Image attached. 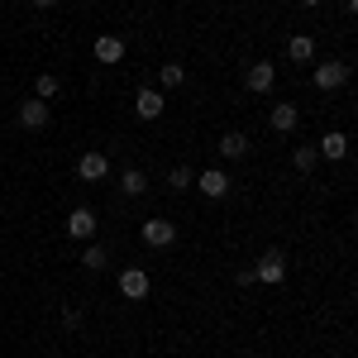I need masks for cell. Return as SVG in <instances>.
Segmentation results:
<instances>
[{"instance_id":"cell-11","label":"cell","mask_w":358,"mask_h":358,"mask_svg":"<svg viewBox=\"0 0 358 358\" xmlns=\"http://www.w3.org/2000/svg\"><path fill=\"white\" fill-rule=\"evenodd\" d=\"M320 158H330V163H339L344 153H349V134H339V129H330V134L320 138V148H315Z\"/></svg>"},{"instance_id":"cell-22","label":"cell","mask_w":358,"mask_h":358,"mask_svg":"<svg viewBox=\"0 0 358 358\" xmlns=\"http://www.w3.org/2000/svg\"><path fill=\"white\" fill-rule=\"evenodd\" d=\"M34 5H38V10H53V5H57V0H34Z\"/></svg>"},{"instance_id":"cell-9","label":"cell","mask_w":358,"mask_h":358,"mask_svg":"<svg viewBox=\"0 0 358 358\" xmlns=\"http://www.w3.org/2000/svg\"><path fill=\"white\" fill-rule=\"evenodd\" d=\"M196 187L210 196V201H220V196L229 192V177H224L220 167H210V172H196Z\"/></svg>"},{"instance_id":"cell-6","label":"cell","mask_w":358,"mask_h":358,"mask_svg":"<svg viewBox=\"0 0 358 358\" xmlns=\"http://www.w3.org/2000/svg\"><path fill=\"white\" fill-rule=\"evenodd\" d=\"M268 124H273L277 134H292V129L301 124V110H296L292 101H282V106H273V115H268Z\"/></svg>"},{"instance_id":"cell-18","label":"cell","mask_w":358,"mask_h":358,"mask_svg":"<svg viewBox=\"0 0 358 358\" xmlns=\"http://www.w3.org/2000/svg\"><path fill=\"white\" fill-rule=\"evenodd\" d=\"M167 182H172V192H192V187H196V172H192V167H172V177H167Z\"/></svg>"},{"instance_id":"cell-8","label":"cell","mask_w":358,"mask_h":358,"mask_svg":"<svg viewBox=\"0 0 358 358\" xmlns=\"http://www.w3.org/2000/svg\"><path fill=\"white\" fill-rule=\"evenodd\" d=\"M273 82H277V67H273V62H253V67H248V91H253V96L273 91Z\"/></svg>"},{"instance_id":"cell-3","label":"cell","mask_w":358,"mask_h":358,"mask_svg":"<svg viewBox=\"0 0 358 358\" xmlns=\"http://www.w3.org/2000/svg\"><path fill=\"white\" fill-rule=\"evenodd\" d=\"M120 296L143 301V296H148V273H143V268H124V273H120Z\"/></svg>"},{"instance_id":"cell-14","label":"cell","mask_w":358,"mask_h":358,"mask_svg":"<svg viewBox=\"0 0 358 358\" xmlns=\"http://www.w3.org/2000/svg\"><path fill=\"white\" fill-rule=\"evenodd\" d=\"M287 57H292V62H310V57H315V43H310L306 34H292V38H287Z\"/></svg>"},{"instance_id":"cell-10","label":"cell","mask_w":358,"mask_h":358,"mask_svg":"<svg viewBox=\"0 0 358 358\" xmlns=\"http://www.w3.org/2000/svg\"><path fill=\"white\" fill-rule=\"evenodd\" d=\"M20 124L24 129H43L48 124V101H24L20 106Z\"/></svg>"},{"instance_id":"cell-17","label":"cell","mask_w":358,"mask_h":358,"mask_svg":"<svg viewBox=\"0 0 358 358\" xmlns=\"http://www.w3.org/2000/svg\"><path fill=\"white\" fill-rule=\"evenodd\" d=\"M158 82H163V86H167V91H177V86L187 82V67H177V62H167L163 72H158Z\"/></svg>"},{"instance_id":"cell-23","label":"cell","mask_w":358,"mask_h":358,"mask_svg":"<svg viewBox=\"0 0 358 358\" xmlns=\"http://www.w3.org/2000/svg\"><path fill=\"white\" fill-rule=\"evenodd\" d=\"M301 5H320V0H301Z\"/></svg>"},{"instance_id":"cell-20","label":"cell","mask_w":358,"mask_h":358,"mask_svg":"<svg viewBox=\"0 0 358 358\" xmlns=\"http://www.w3.org/2000/svg\"><path fill=\"white\" fill-rule=\"evenodd\" d=\"M34 86H38V101H53V96H57V86H62V82H57L53 72H43V77H38Z\"/></svg>"},{"instance_id":"cell-1","label":"cell","mask_w":358,"mask_h":358,"mask_svg":"<svg viewBox=\"0 0 358 358\" xmlns=\"http://www.w3.org/2000/svg\"><path fill=\"white\" fill-rule=\"evenodd\" d=\"M344 82H349V62H320L315 67V86L320 91H339Z\"/></svg>"},{"instance_id":"cell-21","label":"cell","mask_w":358,"mask_h":358,"mask_svg":"<svg viewBox=\"0 0 358 358\" xmlns=\"http://www.w3.org/2000/svg\"><path fill=\"white\" fill-rule=\"evenodd\" d=\"M315 158H320L315 148H296V153H292V163H296V172H310V167H315Z\"/></svg>"},{"instance_id":"cell-15","label":"cell","mask_w":358,"mask_h":358,"mask_svg":"<svg viewBox=\"0 0 358 358\" xmlns=\"http://www.w3.org/2000/svg\"><path fill=\"white\" fill-rule=\"evenodd\" d=\"M220 153H224V158H244V153H248V138L239 134V129H229V134L220 138Z\"/></svg>"},{"instance_id":"cell-16","label":"cell","mask_w":358,"mask_h":358,"mask_svg":"<svg viewBox=\"0 0 358 358\" xmlns=\"http://www.w3.org/2000/svg\"><path fill=\"white\" fill-rule=\"evenodd\" d=\"M143 187H148V182H143V172H138V167H129V172L120 177V192H124V196H143Z\"/></svg>"},{"instance_id":"cell-13","label":"cell","mask_w":358,"mask_h":358,"mask_svg":"<svg viewBox=\"0 0 358 358\" xmlns=\"http://www.w3.org/2000/svg\"><path fill=\"white\" fill-rule=\"evenodd\" d=\"M134 110H138V120H158L163 115V91H138Z\"/></svg>"},{"instance_id":"cell-4","label":"cell","mask_w":358,"mask_h":358,"mask_svg":"<svg viewBox=\"0 0 358 358\" xmlns=\"http://www.w3.org/2000/svg\"><path fill=\"white\" fill-rule=\"evenodd\" d=\"M177 239V224L172 220H143V244L148 248H167Z\"/></svg>"},{"instance_id":"cell-19","label":"cell","mask_w":358,"mask_h":358,"mask_svg":"<svg viewBox=\"0 0 358 358\" xmlns=\"http://www.w3.org/2000/svg\"><path fill=\"white\" fill-rule=\"evenodd\" d=\"M82 268H86V273H101V268H106V248L91 244V248L82 253Z\"/></svg>"},{"instance_id":"cell-7","label":"cell","mask_w":358,"mask_h":358,"mask_svg":"<svg viewBox=\"0 0 358 358\" xmlns=\"http://www.w3.org/2000/svg\"><path fill=\"white\" fill-rule=\"evenodd\" d=\"M67 234H72V239H91V234H96V210L77 206V210L67 215Z\"/></svg>"},{"instance_id":"cell-12","label":"cell","mask_w":358,"mask_h":358,"mask_svg":"<svg viewBox=\"0 0 358 358\" xmlns=\"http://www.w3.org/2000/svg\"><path fill=\"white\" fill-rule=\"evenodd\" d=\"M120 57H124V38L101 34V38H96V62H120Z\"/></svg>"},{"instance_id":"cell-2","label":"cell","mask_w":358,"mask_h":358,"mask_svg":"<svg viewBox=\"0 0 358 358\" xmlns=\"http://www.w3.org/2000/svg\"><path fill=\"white\" fill-rule=\"evenodd\" d=\"M77 177H82V182H106V177H110V158H106V153H82Z\"/></svg>"},{"instance_id":"cell-5","label":"cell","mask_w":358,"mask_h":358,"mask_svg":"<svg viewBox=\"0 0 358 358\" xmlns=\"http://www.w3.org/2000/svg\"><path fill=\"white\" fill-rule=\"evenodd\" d=\"M253 277H258V282H268V287H277V282H282V277H287V263H282V253H263V263H258V268H253Z\"/></svg>"}]
</instances>
